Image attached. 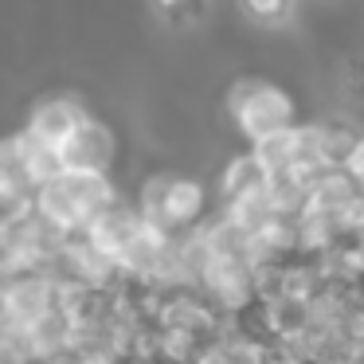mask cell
Wrapping results in <instances>:
<instances>
[{"mask_svg": "<svg viewBox=\"0 0 364 364\" xmlns=\"http://www.w3.org/2000/svg\"><path fill=\"white\" fill-rule=\"evenodd\" d=\"M228 114L251 141H262L270 134L294 129V114L298 110H294V98L282 87L262 79H243L228 95Z\"/></svg>", "mask_w": 364, "mask_h": 364, "instance_id": "6da1fadb", "label": "cell"}, {"mask_svg": "<svg viewBox=\"0 0 364 364\" xmlns=\"http://www.w3.org/2000/svg\"><path fill=\"white\" fill-rule=\"evenodd\" d=\"M208 208V192L192 176H153L141 184V215L168 235L196 228Z\"/></svg>", "mask_w": 364, "mask_h": 364, "instance_id": "7a4b0ae2", "label": "cell"}, {"mask_svg": "<svg viewBox=\"0 0 364 364\" xmlns=\"http://www.w3.org/2000/svg\"><path fill=\"white\" fill-rule=\"evenodd\" d=\"M59 157H63L67 173H106V168L114 165V134H110V126L87 118L79 126V134L59 149Z\"/></svg>", "mask_w": 364, "mask_h": 364, "instance_id": "3957f363", "label": "cell"}, {"mask_svg": "<svg viewBox=\"0 0 364 364\" xmlns=\"http://www.w3.org/2000/svg\"><path fill=\"white\" fill-rule=\"evenodd\" d=\"M82 122H87V114H82L71 98H51V102L36 106L32 122H28V134L40 145H48V149H63V145L79 134Z\"/></svg>", "mask_w": 364, "mask_h": 364, "instance_id": "277c9868", "label": "cell"}, {"mask_svg": "<svg viewBox=\"0 0 364 364\" xmlns=\"http://www.w3.org/2000/svg\"><path fill=\"white\" fill-rule=\"evenodd\" d=\"M220 188H223V200H239L247 192H267L270 188V168L262 165L255 153H239V157L228 161L220 176Z\"/></svg>", "mask_w": 364, "mask_h": 364, "instance_id": "5b68a950", "label": "cell"}, {"mask_svg": "<svg viewBox=\"0 0 364 364\" xmlns=\"http://www.w3.org/2000/svg\"><path fill=\"white\" fill-rule=\"evenodd\" d=\"M356 141H360V134H353L345 122H325L321 126V157H325V165L345 168V161H348V153L356 149Z\"/></svg>", "mask_w": 364, "mask_h": 364, "instance_id": "8992f818", "label": "cell"}, {"mask_svg": "<svg viewBox=\"0 0 364 364\" xmlns=\"http://www.w3.org/2000/svg\"><path fill=\"white\" fill-rule=\"evenodd\" d=\"M247 16H255V20H267V24H282V20L290 16V4H286V0H270V4H262V0H255V4H247Z\"/></svg>", "mask_w": 364, "mask_h": 364, "instance_id": "52a82bcc", "label": "cell"}, {"mask_svg": "<svg viewBox=\"0 0 364 364\" xmlns=\"http://www.w3.org/2000/svg\"><path fill=\"white\" fill-rule=\"evenodd\" d=\"M345 173H348V176H353V181H356V188H360V184H364V137H360V141H356V149L348 153V161H345Z\"/></svg>", "mask_w": 364, "mask_h": 364, "instance_id": "ba28073f", "label": "cell"}]
</instances>
